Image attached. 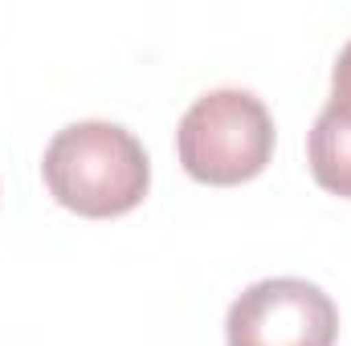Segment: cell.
Wrapping results in <instances>:
<instances>
[{
    "mask_svg": "<svg viewBox=\"0 0 351 346\" xmlns=\"http://www.w3.org/2000/svg\"><path fill=\"white\" fill-rule=\"evenodd\" d=\"M331 98L351 102V41L339 49V57H335V70H331Z\"/></svg>",
    "mask_w": 351,
    "mask_h": 346,
    "instance_id": "5",
    "label": "cell"
},
{
    "mask_svg": "<svg viewBox=\"0 0 351 346\" xmlns=\"http://www.w3.org/2000/svg\"><path fill=\"white\" fill-rule=\"evenodd\" d=\"M339 310L331 293L302 277H265L233 297L225 314L229 346H335Z\"/></svg>",
    "mask_w": 351,
    "mask_h": 346,
    "instance_id": "3",
    "label": "cell"
},
{
    "mask_svg": "<svg viewBox=\"0 0 351 346\" xmlns=\"http://www.w3.org/2000/svg\"><path fill=\"white\" fill-rule=\"evenodd\" d=\"M41 179L66 212L110 220L143 204L152 187V159L127 127L82 118L49 139L41 155Z\"/></svg>",
    "mask_w": 351,
    "mask_h": 346,
    "instance_id": "1",
    "label": "cell"
},
{
    "mask_svg": "<svg viewBox=\"0 0 351 346\" xmlns=\"http://www.w3.org/2000/svg\"><path fill=\"white\" fill-rule=\"evenodd\" d=\"M306 163L323 191L351 200V102L327 98L306 139Z\"/></svg>",
    "mask_w": 351,
    "mask_h": 346,
    "instance_id": "4",
    "label": "cell"
},
{
    "mask_svg": "<svg viewBox=\"0 0 351 346\" xmlns=\"http://www.w3.org/2000/svg\"><path fill=\"white\" fill-rule=\"evenodd\" d=\"M274 118L254 90L221 86L200 94L180 127H176V151L184 172L196 183L213 187H237L250 183L274 159Z\"/></svg>",
    "mask_w": 351,
    "mask_h": 346,
    "instance_id": "2",
    "label": "cell"
}]
</instances>
